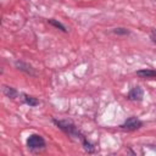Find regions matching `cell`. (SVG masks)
Instances as JSON below:
<instances>
[{"instance_id":"cell-1","label":"cell","mask_w":156,"mask_h":156,"mask_svg":"<svg viewBox=\"0 0 156 156\" xmlns=\"http://www.w3.org/2000/svg\"><path fill=\"white\" fill-rule=\"evenodd\" d=\"M52 122H54L61 130H63L67 135L73 136V138L79 139V140H82V139L84 138V136L80 134V132L78 130V128H77L72 122H69V121H58V119H52Z\"/></svg>"},{"instance_id":"cell-2","label":"cell","mask_w":156,"mask_h":156,"mask_svg":"<svg viewBox=\"0 0 156 156\" xmlns=\"http://www.w3.org/2000/svg\"><path fill=\"white\" fill-rule=\"evenodd\" d=\"M27 147L32 151H37L45 147V140L39 134H30L27 139Z\"/></svg>"},{"instance_id":"cell-3","label":"cell","mask_w":156,"mask_h":156,"mask_svg":"<svg viewBox=\"0 0 156 156\" xmlns=\"http://www.w3.org/2000/svg\"><path fill=\"white\" fill-rule=\"evenodd\" d=\"M143 126V122L138 118V117H135V116H132V117H129V118H127L119 127L122 128V129H124V130H128V132H133V130H136V129H139L140 127Z\"/></svg>"},{"instance_id":"cell-4","label":"cell","mask_w":156,"mask_h":156,"mask_svg":"<svg viewBox=\"0 0 156 156\" xmlns=\"http://www.w3.org/2000/svg\"><path fill=\"white\" fill-rule=\"evenodd\" d=\"M127 98L130 101H141L143 98H144V90L139 85H136V87H134V88L130 89V91L128 93Z\"/></svg>"},{"instance_id":"cell-5","label":"cell","mask_w":156,"mask_h":156,"mask_svg":"<svg viewBox=\"0 0 156 156\" xmlns=\"http://www.w3.org/2000/svg\"><path fill=\"white\" fill-rule=\"evenodd\" d=\"M15 66H16L17 69H20V71H22V72H24V73H27V74H29V76H35V69L33 68V66H30V65L27 63V62L16 61V62H15Z\"/></svg>"},{"instance_id":"cell-6","label":"cell","mask_w":156,"mask_h":156,"mask_svg":"<svg viewBox=\"0 0 156 156\" xmlns=\"http://www.w3.org/2000/svg\"><path fill=\"white\" fill-rule=\"evenodd\" d=\"M136 76H139L141 78H154V77H156V71L155 69L144 68V69L136 71Z\"/></svg>"},{"instance_id":"cell-7","label":"cell","mask_w":156,"mask_h":156,"mask_svg":"<svg viewBox=\"0 0 156 156\" xmlns=\"http://www.w3.org/2000/svg\"><path fill=\"white\" fill-rule=\"evenodd\" d=\"M23 101H24V104H27L30 107H34V106L39 105V100L37 98H34L32 95H27V94H23Z\"/></svg>"},{"instance_id":"cell-8","label":"cell","mask_w":156,"mask_h":156,"mask_svg":"<svg viewBox=\"0 0 156 156\" xmlns=\"http://www.w3.org/2000/svg\"><path fill=\"white\" fill-rule=\"evenodd\" d=\"M2 91H4V94L7 96V98H10V99H15L16 96H17V90L16 89H13L12 87H4V89H2Z\"/></svg>"},{"instance_id":"cell-9","label":"cell","mask_w":156,"mask_h":156,"mask_svg":"<svg viewBox=\"0 0 156 156\" xmlns=\"http://www.w3.org/2000/svg\"><path fill=\"white\" fill-rule=\"evenodd\" d=\"M49 23L51 24V26H54V27H56V28H58V29H61L62 32H67V29H66V27L61 23V22H58V21H56V20H54V18H50L49 20Z\"/></svg>"},{"instance_id":"cell-10","label":"cell","mask_w":156,"mask_h":156,"mask_svg":"<svg viewBox=\"0 0 156 156\" xmlns=\"http://www.w3.org/2000/svg\"><path fill=\"white\" fill-rule=\"evenodd\" d=\"M112 33H115V34H117V35H128L130 32H129L127 28L118 27V28H113V29H112Z\"/></svg>"},{"instance_id":"cell-11","label":"cell","mask_w":156,"mask_h":156,"mask_svg":"<svg viewBox=\"0 0 156 156\" xmlns=\"http://www.w3.org/2000/svg\"><path fill=\"white\" fill-rule=\"evenodd\" d=\"M80 141H82V144H83L85 151H88V152H94V146L90 144V141H88L85 138H83Z\"/></svg>"},{"instance_id":"cell-12","label":"cell","mask_w":156,"mask_h":156,"mask_svg":"<svg viewBox=\"0 0 156 156\" xmlns=\"http://www.w3.org/2000/svg\"><path fill=\"white\" fill-rule=\"evenodd\" d=\"M150 38H151V40L154 41V43H156V29L151 33V35H150Z\"/></svg>"}]
</instances>
